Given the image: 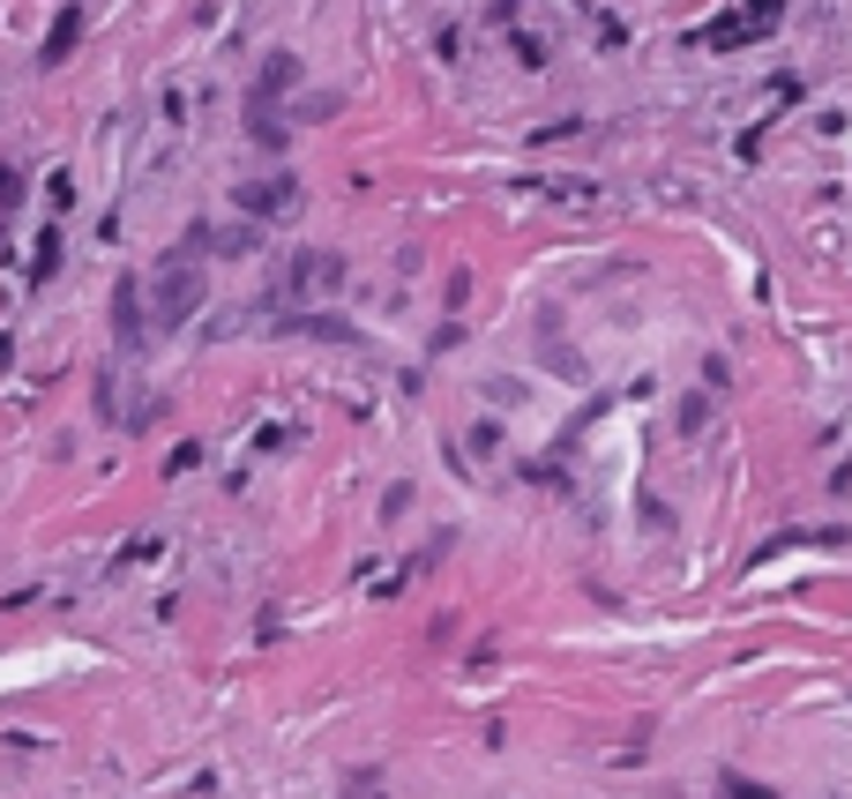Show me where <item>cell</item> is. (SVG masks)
Masks as SVG:
<instances>
[{
  "label": "cell",
  "mask_w": 852,
  "mask_h": 799,
  "mask_svg": "<svg viewBox=\"0 0 852 799\" xmlns=\"http://www.w3.org/2000/svg\"><path fill=\"white\" fill-rule=\"evenodd\" d=\"M15 195H23V180H15V172H0V210H8Z\"/></svg>",
  "instance_id": "cell-2"
},
{
  "label": "cell",
  "mask_w": 852,
  "mask_h": 799,
  "mask_svg": "<svg viewBox=\"0 0 852 799\" xmlns=\"http://www.w3.org/2000/svg\"><path fill=\"white\" fill-rule=\"evenodd\" d=\"M53 262H60V232H45L38 240V277H53Z\"/></svg>",
  "instance_id": "cell-1"
}]
</instances>
